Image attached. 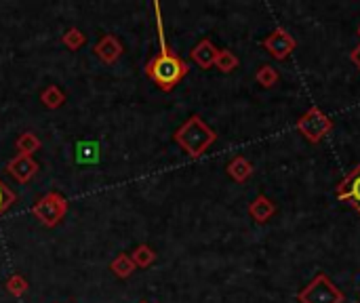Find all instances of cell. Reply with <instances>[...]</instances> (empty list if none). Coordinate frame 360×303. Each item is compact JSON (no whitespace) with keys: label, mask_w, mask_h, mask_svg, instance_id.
<instances>
[{"label":"cell","mask_w":360,"mask_h":303,"mask_svg":"<svg viewBox=\"0 0 360 303\" xmlns=\"http://www.w3.org/2000/svg\"><path fill=\"white\" fill-rule=\"evenodd\" d=\"M297 301L300 303H344L346 295L326 274H316L312 282L297 293Z\"/></svg>","instance_id":"3"},{"label":"cell","mask_w":360,"mask_h":303,"mask_svg":"<svg viewBox=\"0 0 360 303\" xmlns=\"http://www.w3.org/2000/svg\"><path fill=\"white\" fill-rule=\"evenodd\" d=\"M154 11H156V30H158V45L160 51L148 61L146 65V76L160 89V91H173L185 76H188V63L175 53L171 51V47L167 45L165 32H162V19H160V7L158 3H154Z\"/></svg>","instance_id":"1"},{"label":"cell","mask_w":360,"mask_h":303,"mask_svg":"<svg viewBox=\"0 0 360 303\" xmlns=\"http://www.w3.org/2000/svg\"><path fill=\"white\" fill-rule=\"evenodd\" d=\"M131 259H133L135 267L146 269V267H150L156 261V251L152 247H148V245H139L133 253H131Z\"/></svg>","instance_id":"18"},{"label":"cell","mask_w":360,"mask_h":303,"mask_svg":"<svg viewBox=\"0 0 360 303\" xmlns=\"http://www.w3.org/2000/svg\"><path fill=\"white\" fill-rule=\"evenodd\" d=\"M350 61L356 65V70H360V45H356L350 53Z\"/></svg>","instance_id":"22"},{"label":"cell","mask_w":360,"mask_h":303,"mask_svg":"<svg viewBox=\"0 0 360 303\" xmlns=\"http://www.w3.org/2000/svg\"><path fill=\"white\" fill-rule=\"evenodd\" d=\"M41 101H43V106L47 110H59L65 104V93L57 85H49L47 89H43Z\"/></svg>","instance_id":"14"},{"label":"cell","mask_w":360,"mask_h":303,"mask_svg":"<svg viewBox=\"0 0 360 303\" xmlns=\"http://www.w3.org/2000/svg\"><path fill=\"white\" fill-rule=\"evenodd\" d=\"M65 213H68V200H65L59 192H47L43 198L34 202V207H32V215H34L45 227L59 225Z\"/></svg>","instance_id":"4"},{"label":"cell","mask_w":360,"mask_h":303,"mask_svg":"<svg viewBox=\"0 0 360 303\" xmlns=\"http://www.w3.org/2000/svg\"><path fill=\"white\" fill-rule=\"evenodd\" d=\"M261 45H264V49L278 61H284L297 49V41L293 38L284 27H276L272 34H268V36L261 41Z\"/></svg>","instance_id":"6"},{"label":"cell","mask_w":360,"mask_h":303,"mask_svg":"<svg viewBox=\"0 0 360 303\" xmlns=\"http://www.w3.org/2000/svg\"><path fill=\"white\" fill-rule=\"evenodd\" d=\"M110 269L116 278H128L135 272V263H133V259H131V255H118L112 259Z\"/></svg>","instance_id":"15"},{"label":"cell","mask_w":360,"mask_h":303,"mask_svg":"<svg viewBox=\"0 0 360 303\" xmlns=\"http://www.w3.org/2000/svg\"><path fill=\"white\" fill-rule=\"evenodd\" d=\"M43 148V142L38 139L36 133L32 131H25L19 135V139L15 142V150H17V156H32L34 158V154Z\"/></svg>","instance_id":"13"},{"label":"cell","mask_w":360,"mask_h":303,"mask_svg":"<svg viewBox=\"0 0 360 303\" xmlns=\"http://www.w3.org/2000/svg\"><path fill=\"white\" fill-rule=\"evenodd\" d=\"M5 287H7V291H9L13 297H21V295H25L27 289H30L27 280H25L21 274H13V276H9V280L5 282Z\"/></svg>","instance_id":"20"},{"label":"cell","mask_w":360,"mask_h":303,"mask_svg":"<svg viewBox=\"0 0 360 303\" xmlns=\"http://www.w3.org/2000/svg\"><path fill=\"white\" fill-rule=\"evenodd\" d=\"M253 171H255L253 162L249 158H245V156H234L230 162H227V166H225L227 177L234 179L236 183H245L247 179H251Z\"/></svg>","instance_id":"11"},{"label":"cell","mask_w":360,"mask_h":303,"mask_svg":"<svg viewBox=\"0 0 360 303\" xmlns=\"http://www.w3.org/2000/svg\"><path fill=\"white\" fill-rule=\"evenodd\" d=\"M278 72L274 70L272 65H261L259 70H257V74H255V80H257V85H261L264 89H272V87H276L278 85Z\"/></svg>","instance_id":"19"},{"label":"cell","mask_w":360,"mask_h":303,"mask_svg":"<svg viewBox=\"0 0 360 303\" xmlns=\"http://www.w3.org/2000/svg\"><path fill=\"white\" fill-rule=\"evenodd\" d=\"M217 53H219V49L209 38H203L199 45H196L190 51V57H192V61L199 65V67H203V70H209L211 65H215Z\"/></svg>","instance_id":"10"},{"label":"cell","mask_w":360,"mask_h":303,"mask_svg":"<svg viewBox=\"0 0 360 303\" xmlns=\"http://www.w3.org/2000/svg\"><path fill=\"white\" fill-rule=\"evenodd\" d=\"M139 303H148V301H139Z\"/></svg>","instance_id":"24"},{"label":"cell","mask_w":360,"mask_h":303,"mask_svg":"<svg viewBox=\"0 0 360 303\" xmlns=\"http://www.w3.org/2000/svg\"><path fill=\"white\" fill-rule=\"evenodd\" d=\"M238 57L230 51V49H221L219 53H217V59H215V67L219 72H223V74H230V72H234L236 67H238Z\"/></svg>","instance_id":"16"},{"label":"cell","mask_w":360,"mask_h":303,"mask_svg":"<svg viewBox=\"0 0 360 303\" xmlns=\"http://www.w3.org/2000/svg\"><path fill=\"white\" fill-rule=\"evenodd\" d=\"M13 202H15V192L3 179H0V217L11 209Z\"/></svg>","instance_id":"21"},{"label":"cell","mask_w":360,"mask_h":303,"mask_svg":"<svg viewBox=\"0 0 360 303\" xmlns=\"http://www.w3.org/2000/svg\"><path fill=\"white\" fill-rule=\"evenodd\" d=\"M173 142L190 158H201L217 142V133L199 114H194L173 133Z\"/></svg>","instance_id":"2"},{"label":"cell","mask_w":360,"mask_h":303,"mask_svg":"<svg viewBox=\"0 0 360 303\" xmlns=\"http://www.w3.org/2000/svg\"><path fill=\"white\" fill-rule=\"evenodd\" d=\"M358 36H360V25H358Z\"/></svg>","instance_id":"23"},{"label":"cell","mask_w":360,"mask_h":303,"mask_svg":"<svg viewBox=\"0 0 360 303\" xmlns=\"http://www.w3.org/2000/svg\"><path fill=\"white\" fill-rule=\"evenodd\" d=\"M295 126L310 144H320L326 135L333 131V120L326 116L320 108L314 106L306 114H302V118L297 120Z\"/></svg>","instance_id":"5"},{"label":"cell","mask_w":360,"mask_h":303,"mask_svg":"<svg viewBox=\"0 0 360 303\" xmlns=\"http://www.w3.org/2000/svg\"><path fill=\"white\" fill-rule=\"evenodd\" d=\"M276 213V205L268 198V196H257L251 205H249V215L257 221V223H266L270 221V217Z\"/></svg>","instance_id":"12"},{"label":"cell","mask_w":360,"mask_h":303,"mask_svg":"<svg viewBox=\"0 0 360 303\" xmlns=\"http://www.w3.org/2000/svg\"><path fill=\"white\" fill-rule=\"evenodd\" d=\"M63 47H68L70 51H78L85 43H87V34L80 27H68L61 36Z\"/></svg>","instance_id":"17"},{"label":"cell","mask_w":360,"mask_h":303,"mask_svg":"<svg viewBox=\"0 0 360 303\" xmlns=\"http://www.w3.org/2000/svg\"><path fill=\"white\" fill-rule=\"evenodd\" d=\"M335 194H337V198L344 202V205L352 207L360 215V162L352 168L350 175H346L337 183Z\"/></svg>","instance_id":"7"},{"label":"cell","mask_w":360,"mask_h":303,"mask_svg":"<svg viewBox=\"0 0 360 303\" xmlns=\"http://www.w3.org/2000/svg\"><path fill=\"white\" fill-rule=\"evenodd\" d=\"M5 171L17 181V183H27L32 177L38 173V162L32 156H15L7 162Z\"/></svg>","instance_id":"8"},{"label":"cell","mask_w":360,"mask_h":303,"mask_svg":"<svg viewBox=\"0 0 360 303\" xmlns=\"http://www.w3.org/2000/svg\"><path fill=\"white\" fill-rule=\"evenodd\" d=\"M95 55L100 57L104 63H116L120 57H122V53H124V47H122V43L114 36V34H106V36H102L100 41H97V45H95Z\"/></svg>","instance_id":"9"}]
</instances>
